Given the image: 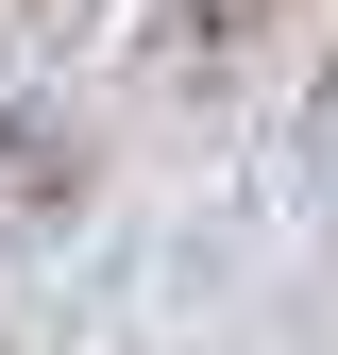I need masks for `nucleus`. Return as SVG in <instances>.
Here are the masks:
<instances>
[{
	"label": "nucleus",
	"instance_id": "7ed1b4c3",
	"mask_svg": "<svg viewBox=\"0 0 338 355\" xmlns=\"http://www.w3.org/2000/svg\"><path fill=\"white\" fill-rule=\"evenodd\" d=\"M305 187H321V203H338V51H321V68H305Z\"/></svg>",
	"mask_w": 338,
	"mask_h": 355
},
{
	"label": "nucleus",
	"instance_id": "f257e3e1",
	"mask_svg": "<svg viewBox=\"0 0 338 355\" xmlns=\"http://www.w3.org/2000/svg\"><path fill=\"white\" fill-rule=\"evenodd\" d=\"M271 17H287V0H152V34H136V68L169 85V102H186V85H237V51H254Z\"/></svg>",
	"mask_w": 338,
	"mask_h": 355
},
{
	"label": "nucleus",
	"instance_id": "20e7f679",
	"mask_svg": "<svg viewBox=\"0 0 338 355\" xmlns=\"http://www.w3.org/2000/svg\"><path fill=\"white\" fill-rule=\"evenodd\" d=\"M0 17H84V0H0Z\"/></svg>",
	"mask_w": 338,
	"mask_h": 355
},
{
	"label": "nucleus",
	"instance_id": "f03ea898",
	"mask_svg": "<svg viewBox=\"0 0 338 355\" xmlns=\"http://www.w3.org/2000/svg\"><path fill=\"white\" fill-rule=\"evenodd\" d=\"M0 220H17V237L84 220V136H68L51 102H0Z\"/></svg>",
	"mask_w": 338,
	"mask_h": 355
}]
</instances>
